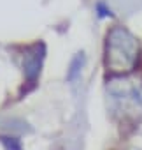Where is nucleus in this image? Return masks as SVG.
Here are the masks:
<instances>
[{
  "label": "nucleus",
  "mask_w": 142,
  "mask_h": 150,
  "mask_svg": "<svg viewBox=\"0 0 142 150\" xmlns=\"http://www.w3.org/2000/svg\"><path fill=\"white\" fill-rule=\"evenodd\" d=\"M39 48H42V44H33V53L26 55V64H25V72L26 78L30 81V85L35 83L39 72H40V65H42V58H44V50L39 53Z\"/></svg>",
  "instance_id": "obj_2"
},
{
  "label": "nucleus",
  "mask_w": 142,
  "mask_h": 150,
  "mask_svg": "<svg viewBox=\"0 0 142 150\" xmlns=\"http://www.w3.org/2000/svg\"><path fill=\"white\" fill-rule=\"evenodd\" d=\"M0 141L6 145V148H7V150H21V145H19V141H18L16 138L2 136V138H0Z\"/></svg>",
  "instance_id": "obj_4"
},
{
  "label": "nucleus",
  "mask_w": 142,
  "mask_h": 150,
  "mask_svg": "<svg viewBox=\"0 0 142 150\" xmlns=\"http://www.w3.org/2000/svg\"><path fill=\"white\" fill-rule=\"evenodd\" d=\"M139 58V41L123 27H114L107 34L105 65L116 74L130 72Z\"/></svg>",
  "instance_id": "obj_1"
},
{
  "label": "nucleus",
  "mask_w": 142,
  "mask_h": 150,
  "mask_svg": "<svg viewBox=\"0 0 142 150\" xmlns=\"http://www.w3.org/2000/svg\"><path fill=\"white\" fill-rule=\"evenodd\" d=\"M97 9H98V16H100V18H104V16H112L111 9H107L104 4H98V6H97Z\"/></svg>",
  "instance_id": "obj_5"
},
{
  "label": "nucleus",
  "mask_w": 142,
  "mask_h": 150,
  "mask_svg": "<svg viewBox=\"0 0 142 150\" xmlns=\"http://www.w3.org/2000/svg\"><path fill=\"white\" fill-rule=\"evenodd\" d=\"M83 64H84V57H83V53H79L74 60H72V64H70V71H68V80H74L76 78V74L79 72V69L83 67Z\"/></svg>",
  "instance_id": "obj_3"
}]
</instances>
